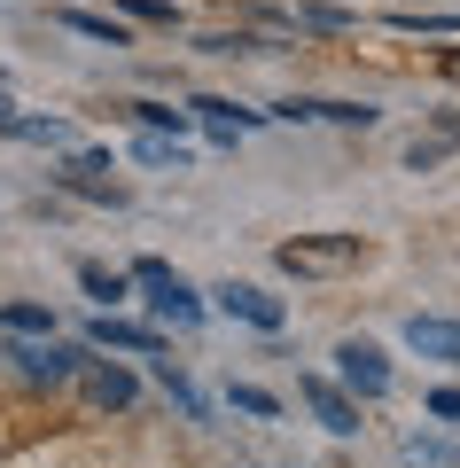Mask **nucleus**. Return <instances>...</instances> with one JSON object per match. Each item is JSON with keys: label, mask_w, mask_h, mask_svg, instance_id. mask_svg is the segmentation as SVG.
Instances as JSON below:
<instances>
[{"label": "nucleus", "mask_w": 460, "mask_h": 468, "mask_svg": "<svg viewBox=\"0 0 460 468\" xmlns=\"http://www.w3.org/2000/svg\"><path fill=\"white\" fill-rule=\"evenodd\" d=\"M367 258H375L367 234H289V242L273 250V266L296 273V282H344V273H359Z\"/></svg>", "instance_id": "nucleus-1"}, {"label": "nucleus", "mask_w": 460, "mask_h": 468, "mask_svg": "<svg viewBox=\"0 0 460 468\" xmlns=\"http://www.w3.org/2000/svg\"><path fill=\"white\" fill-rule=\"evenodd\" d=\"M133 273H141V282L156 289V304H165V313L180 320V328H196V320H203V304H196V289H187L180 273L165 266V258H141V266H133Z\"/></svg>", "instance_id": "nucleus-2"}, {"label": "nucleus", "mask_w": 460, "mask_h": 468, "mask_svg": "<svg viewBox=\"0 0 460 468\" xmlns=\"http://www.w3.org/2000/svg\"><path fill=\"white\" fill-rule=\"evenodd\" d=\"M336 367H344V383L359 390V399H382V390H390V359H382L375 344H359V335L336 351Z\"/></svg>", "instance_id": "nucleus-3"}, {"label": "nucleus", "mask_w": 460, "mask_h": 468, "mask_svg": "<svg viewBox=\"0 0 460 468\" xmlns=\"http://www.w3.org/2000/svg\"><path fill=\"white\" fill-rule=\"evenodd\" d=\"M296 390H305V406L320 414V430H336V437H351V430H359V406H351L344 390L328 383V375H296Z\"/></svg>", "instance_id": "nucleus-4"}, {"label": "nucleus", "mask_w": 460, "mask_h": 468, "mask_svg": "<svg viewBox=\"0 0 460 468\" xmlns=\"http://www.w3.org/2000/svg\"><path fill=\"white\" fill-rule=\"evenodd\" d=\"M453 149H460V110H444V117H429L422 133L406 141V165H413V172H437Z\"/></svg>", "instance_id": "nucleus-5"}, {"label": "nucleus", "mask_w": 460, "mask_h": 468, "mask_svg": "<svg viewBox=\"0 0 460 468\" xmlns=\"http://www.w3.org/2000/svg\"><path fill=\"white\" fill-rule=\"evenodd\" d=\"M79 383H86V399H94L102 414H125V406L141 399V383H133L125 367H102V359H86V367H79Z\"/></svg>", "instance_id": "nucleus-6"}, {"label": "nucleus", "mask_w": 460, "mask_h": 468, "mask_svg": "<svg viewBox=\"0 0 460 468\" xmlns=\"http://www.w3.org/2000/svg\"><path fill=\"white\" fill-rule=\"evenodd\" d=\"M219 304H227L234 320H250V328H265V335L281 328V304L265 297V289H250V282H227V289H219Z\"/></svg>", "instance_id": "nucleus-7"}, {"label": "nucleus", "mask_w": 460, "mask_h": 468, "mask_svg": "<svg viewBox=\"0 0 460 468\" xmlns=\"http://www.w3.org/2000/svg\"><path fill=\"white\" fill-rule=\"evenodd\" d=\"M406 344L422 351V359H460V320H429V313H413V320H406Z\"/></svg>", "instance_id": "nucleus-8"}, {"label": "nucleus", "mask_w": 460, "mask_h": 468, "mask_svg": "<svg viewBox=\"0 0 460 468\" xmlns=\"http://www.w3.org/2000/svg\"><path fill=\"white\" fill-rule=\"evenodd\" d=\"M79 367H86V351H63V344H39V351H24V375H32V383H70Z\"/></svg>", "instance_id": "nucleus-9"}, {"label": "nucleus", "mask_w": 460, "mask_h": 468, "mask_svg": "<svg viewBox=\"0 0 460 468\" xmlns=\"http://www.w3.org/2000/svg\"><path fill=\"white\" fill-rule=\"evenodd\" d=\"M94 344H117V351H141V359H156V335H148V328H125V320H94Z\"/></svg>", "instance_id": "nucleus-10"}, {"label": "nucleus", "mask_w": 460, "mask_h": 468, "mask_svg": "<svg viewBox=\"0 0 460 468\" xmlns=\"http://www.w3.org/2000/svg\"><path fill=\"white\" fill-rule=\"evenodd\" d=\"M79 282H86V297H102V304L125 297V273H110V266H79Z\"/></svg>", "instance_id": "nucleus-11"}, {"label": "nucleus", "mask_w": 460, "mask_h": 468, "mask_svg": "<svg viewBox=\"0 0 460 468\" xmlns=\"http://www.w3.org/2000/svg\"><path fill=\"white\" fill-rule=\"evenodd\" d=\"M63 24H70V32H86V39H110V48H125V32H117L110 16H86V8H63Z\"/></svg>", "instance_id": "nucleus-12"}, {"label": "nucleus", "mask_w": 460, "mask_h": 468, "mask_svg": "<svg viewBox=\"0 0 460 468\" xmlns=\"http://www.w3.org/2000/svg\"><path fill=\"white\" fill-rule=\"evenodd\" d=\"M0 328H16V335H39V328H48V313H39V304H0Z\"/></svg>", "instance_id": "nucleus-13"}, {"label": "nucleus", "mask_w": 460, "mask_h": 468, "mask_svg": "<svg viewBox=\"0 0 460 468\" xmlns=\"http://www.w3.org/2000/svg\"><path fill=\"white\" fill-rule=\"evenodd\" d=\"M203 110V125H211L219 141H234V125H242V110H234V101H196Z\"/></svg>", "instance_id": "nucleus-14"}, {"label": "nucleus", "mask_w": 460, "mask_h": 468, "mask_svg": "<svg viewBox=\"0 0 460 468\" xmlns=\"http://www.w3.org/2000/svg\"><path fill=\"white\" fill-rule=\"evenodd\" d=\"M234 406H242V414H258V421H273V414H281V406L265 399V390H250V383H234Z\"/></svg>", "instance_id": "nucleus-15"}, {"label": "nucleus", "mask_w": 460, "mask_h": 468, "mask_svg": "<svg viewBox=\"0 0 460 468\" xmlns=\"http://www.w3.org/2000/svg\"><path fill=\"white\" fill-rule=\"evenodd\" d=\"M133 117H141V125H156V133H165V125L180 133V110H165V101H133Z\"/></svg>", "instance_id": "nucleus-16"}]
</instances>
